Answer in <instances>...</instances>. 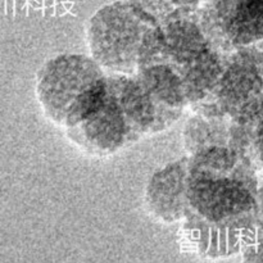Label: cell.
<instances>
[{
	"mask_svg": "<svg viewBox=\"0 0 263 263\" xmlns=\"http://www.w3.org/2000/svg\"><path fill=\"white\" fill-rule=\"evenodd\" d=\"M258 187L253 167L234 174L189 170L182 228L198 253L223 258L243 251L261 220Z\"/></svg>",
	"mask_w": 263,
	"mask_h": 263,
	"instance_id": "obj_1",
	"label": "cell"
},
{
	"mask_svg": "<svg viewBox=\"0 0 263 263\" xmlns=\"http://www.w3.org/2000/svg\"><path fill=\"white\" fill-rule=\"evenodd\" d=\"M37 102L50 122L64 130L77 125L108 92V74L91 55L58 54L36 76Z\"/></svg>",
	"mask_w": 263,
	"mask_h": 263,
	"instance_id": "obj_2",
	"label": "cell"
},
{
	"mask_svg": "<svg viewBox=\"0 0 263 263\" xmlns=\"http://www.w3.org/2000/svg\"><path fill=\"white\" fill-rule=\"evenodd\" d=\"M159 25L149 13L126 0L103 5L87 22L90 55L104 71L135 74L143 67L152 35Z\"/></svg>",
	"mask_w": 263,
	"mask_h": 263,
	"instance_id": "obj_3",
	"label": "cell"
},
{
	"mask_svg": "<svg viewBox=\"0 0 263 263\" xmlns=\"http://www.w3.org/2000/svg\"><path fill=\"white\" fill-rule=\"evenodd\" d=\"M163 63L181 77L190 108L213 97L223 71V54L207 39L197 21V12L161 25L152 64Z\"/></svg>",
	"mask_w": 263,
	"mask_h": 263,
	"instance_id": "obj_4",
	"label": "cell"
},
{
	"mask_svg": "<svg viewBox=\"0 0 263 263\" xmlns=\"http://www.w3.org/2000/svg\"><path fill=\"white\" fill-rule=\"evenodd\" d=\"M263 102V46L223 54V71L213 97L194 113L236 121Z\"/></svg>",
	"mask_w": 263,
	"mask_h": 263,
	"instance_id": "obj_5",
	"label": "cell"
},
{
	"mask_svg": "<svg viewBox=\"0 0 263 263\" xmlns=\"http://www.w3.org/2000/svg\"><path fill=\"white\" fill-rule=\"evenodd\" d=\"M197 21L221 54L263 44V0H203Z\"/></svg>",
	"mask_w": 263,
	"mask_h": 263,
	"instance_id": "obj_6",
	"label": "cell"
},
{
	"mask_svg": "<svg viewBox=\"0 0 263 263\" xmlns=\"http://www.w3.org/2000/svg\"><path fill=\"white\" fill-rule=\"evenodd\" d=\"M66 135L80 151L95 157H107L139 140L117 98L109 87L102 102L77 125L66 128Z\"/></svg>",
	"mask_w": 263,
	"mask_h": 263,
	"instance_id": "obj_7",
	"label": "cell"
},
{
	"mask_svg": "<svg viewBox=\"0 0 263 263\" xmlns=\"http://www.w3.org/2000/svg\"><path fill=\"white\" fill-rule=\"evenodd\" d=\"M108 82L140 139L167 130L181 117L161 107L136 74L110 73Z\"/></svg>",
	"mask_w": 263,
	"mask_h": 263,
	"instance_id": "obj_8",
	"label": "cell"
},
{
	"mask_svg": "<svg viewBox=\"0 0 263 263\" xmlns=\"http://www.w3.org/2000/svg\"><path fill=\"white\" fill-rule=\"evenodd\" d=\"M189 156L157 170L146 182L144 203L148 212L163 223L182 221L186 207Z\"/></svg>",
	"mask_w": 263,
	"mask_h": 263,
	"instance_id": "obj_9",
	"label": "cell"
},
{
	"mask_svg": "<svg viewBox=\"0 0 263 263\" xmlns=\"http://www.w3.org/2000/svg\"><path fill=\"white\" fill-rule=\"evenodd\" d=\"M135 74L164 109L182 116L185 108L189 107L181 77L170 66L151 64L139 69Z\"/></svg>",
	"mask_w": 263,
	"mask_h": 263,
	"instance_id": "obj_10",
	"label": "cell"
},
{
	"mask_svg": "<svg viewBox=\"0 0 263 263\" xmlns=\"http://www.w3.org/2000/svg\"><path fill=\"white\" fill-rule=\"evenodd\" d=\"M233 121L222 116L195 113L187 120L182 130V145L187 156L212 146H228Z\"/></svg>",
	"mask_w": 263,
	"mask_h": 263,
	"instance_id": "obj_11",
	"label": "cell"
},
{
	"mask_svg": "<svg viewBox=\"0 0 263 263\" xmlns=\"http://www.w3.org/2000/svg\"><path fill=\"white\" fill-rule=\"evenodd\" d=\"M229 146L263 174V102L239 120L233 121Z\"/></svg>",
	"mask_w": 263,
	"mask_h": 263,
	"instance_id": "obj_12",
	"label": "cell"
},
{
	"mask_svg": "<svg viewBox=\"0 0 263 263\" xmlns=\"http://www.w3.org/2000/svg\"><path fill=\"white\" fill-rule=\"evenodd\" d=\"M126 2L131 3V4L136 5V7L145 10V12L149 13L152 17L156 18L161 25L166 23L167 21L172 20V18L184 15L179 14V13L167 3V0H126Z\"/></svg>",
	"mask_w": 263,
	"mask_h": 263,
	"instance_id": "obj_13",
	"label": "cell"
},
{
	"mask_svg": "<svg viewBox=\"0 0 263 263\" xmlns=\"http://www.w3.org/2000/svg\"><path fill=\"white\" fill-rule=\"evenodd\" d=\"M243 263H263V218L241 251Z\"/></svg>",
	"mask_w": 263,
	"mask_h": 263,
	"instance_id": "obj_14",
	"label": "cell"
},
{
	"mask_svg": "<svg viewBox=\"0 0 263 263\" xmlns=\"http://www.w3.org/2000/svg\"><path fill=\"white\" fill-rule=\"evenodd\" d=\"M203 0H167L170 5L176 10L179 14H193L200 7Z\"/></svg>",
	"mask_w": 263,
	"mask_h": 263,
	"instance_id": "obj_15",
	"label": "cell"
},
{
	"mask_svg": "<svg viewBox=\"0 0 263 263\" xmlns=\"http://www.w3.org/2000/svg\"><path fill=\"white\" fill-rule=\"evenodd\" d=\"M261 45H262V46H263V44H261Z\"/></svg>",
	"mask_w": 263,
	"mask_h": 263,
	"instance_id": "obj_16",
	"label": "cell"
}]
</instances>
